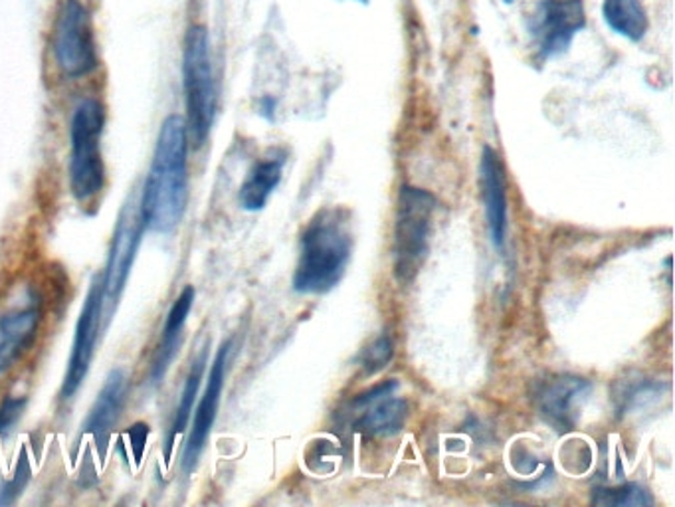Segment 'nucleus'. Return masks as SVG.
Segmentation results:
<instances>
[{"label":"nucleus","instance_id":"f257e3e1","mask_svg":"<svg viewBox=\"0 0 675 507\" xmlns=\"http://www.w3.org/2000/svg\"><path fill=\"white\" fill-rule=\"evenodd\" d=\"M189 205V131L180 115L161 123L159 137L145 179L140 214L151 232L169 234L177 229Z\"/></svg>","mask_w":675,"mask_h":507},{"label":"nucleus","instance_id":"f03ea898","mask_svg":"<svg viewBox=\"0 0 675 507\" xmlns=\"http://www.w3.org/2000/svg\"><path fill=\"white\" fill-rule=\"evenodd\" d=\"M351 252L353 234L345 210H321L301 234L294 289L299 294H328L343 278Z\"/></svg>","mask_w":675,"mask_h":507},{"label":"nucleus","instance_id":"7ed1b4c3","mask_svg":"<svg viewBox=\"0 0 675 507\" xmlns=\"http://www.w3.org/2000/svg\"><path fill=\"white\" fill-rule=\"evenodd\" d=\"M182 84L187 101V131L195 147L209 140L217 115V80L212 68L209 31L192 24L182 46Z\"/></svg>","mask_w":675,"mask_h":507},{"label":"nucleus","instance_id":"20e7f679","mask_svg":"<svg viewBox=\"0 0 675 507\" xmlns=\"http://www.w3.org/2000/svg\"><path fill=\"white\" fill-rule=\"evenodd\" d=\"M106 110L100 100H81L70 123V187L80 202L96 199L106 185V167L101 159V133Z\"/></svg>","mask_w":675,"mask_h":507},{"label":"nucleus","instance_id":"39448f33","mask_svg":"<svg viewBox=\"0 0 675 507\" xmlns=\"http://www.w3.org/2000/svg\"><path fill=\"white\" fill-rule=\"evenodd\" d=\"M436 205V199L428 190L410 185H405L398 195L395 274L405 286L417 278L427 262Z\"/></svg>","mask_w":675,"mask_h":507},{"label":"nucleus","instance_id":"423d86ee","mask_svg":"<svg viewBox=\"0 0 675 507\" xmlns=\"http://www.w3.org/2000/svg\"><path fill=\"white\" fill-rule=\"evenodd\" d=\"M52 51L58 68L74 80L88 76L100 66L90 12L81 0L62 2L52 36Z\"/></svg>","mask_w":675,"mask_h":507},{"label":"nucleus","instance_id":"0eeeda50","mask_svg":"<svg viewBox=\"0 0 675 507\" xmlns=\"http://www.w3.org/2000/svg\"><path fill=\"white\" fill-rule=\"evenodd\" d=\"M143 220H141L140 205L131 200L128 207L121 210L118 227L111 240L110 258L108 266L101 276L103 284V308H108V316L113 311V306L121 298L128 278H130L131 266L137 256L141 239H143Z\"/></svg>","mask_w":675,"mask_h":507},{"label":"nucleus","instance_id":"6e6552de","mask_svg":"<svg viewBox=\"0 0 675 507\" xmlns=\"http://www.w3.org/2000/svg\"><path fill=\"white\" fill-rule=\"evenodd\" d=\"M101 311H103V284H101V276H96L91 282L88 298L84 301L80 319L76 323V335L71 343L68 368H66L60 388L62 400H70L88 377L93 353H96L98 333H100Z\"/></svg>","mask_w":675,"mask_h":507},{"label":"nucleus","instance_id":"1a4fd4ad","mask_svg":"<svg viewBox=\"0 0 675 507\" xmlns=\"http://www.w3.org/2000/svg\"><path fill=\"white\" fill-rule=\"evenodd\" d=\"M531 16L529 31L541 58L563 54L586 22L583 0H541Z\"/></svg>","mask_w":675,"mask_h":507},{"label":"nucleus","instance_id":"9d476101","mask_svg":"<svg viewBox=\"0 0 675 507\" xmlns=\"http://www.w3.org/2000/svg\"><path fill=\"white\" fill-rule=\"evenodd\" d=\"M397 381H388L351 403L355 415L353 427L367 437H392L407 425L408 407L402 398L395 397Z\"/></svg>","mask_w":675,"mask_h":507},{"label":"nucleus","instance_id":"9b49d317","mask_svg":"<svg viewBox=\"0 0 675 507\" xmlns=\"http://www.w3.org/2000/svg\"><path fill=\"white\" fill-rule=\"evenodd\" d=\"M230 348L232 341H224L220 345L219 353L214 357V363L210 367L209 383L204 388V395L200 398L199 407L192 418V430H190L185 454H182V470L190 474L199 464L200 454L209 442L210 430L214 427L217 412H219L220 397L224 388V377H226V363H229Z\"/></svg>","mask_w":675,"mask_h":507},{"label":"nucleus","instance_id":"f8f14e48","mask_svg":"<svg viewBox=\"0 0 675 507\" xmlns=\"http://www.w3.org/2000/svg\"><path fill=\"white\" fill-rule=\"evenodd\" d=\"M479 180H482V195H484V205H486L487 227H489L491 242L497 250H501L507 232L506 167L496 150H491L489 145L482 150Z\"/></svg>","mask_w":675,"mask_h":507},{"label":"nucleus","instance_id":"ddd939ff","mask_svg":"<svg viewBox=\"0 0 675 507\" xmlns=\"http://www.w3.org/2000/svg\"><path fill=\"white\" fill-rule=\"evenodd\" d=\"M41 319V299H32L26 308L12 309L0 318V375L31 349Z\"/></svg>","mask_w":675,"mask_h":507},{"label":"nucleus","instance_id":"4468645a","mask_svg":"<svg viewBox=\"0 0 675 507\" xmlns=\"http://www.w3.org/2000/svg\"><path fill=\"white\" fill-rule=\"evenodd\" d=\"M125 397H128V377L121 368H113L106 378L100 395L96 398L90 415L81 427L84 434H91L100 444H106L111 430L120 420Z\"/></svg>","mask_w":675,"mask_h":507},{"label":"nucleus","instance_id":"2eb2a0df","mask_svg":"<svg viewBox=\"0 0 675 507\" xmlns=\"http://www.w3.org/2000/svg\"><path fill=\"white\" fill-rule=\"evenodd\" d=\"M590 385L585 378L561 377L553 378L541 388L536 403L539 410L545 417L551 427H555L558 432H568L575 427V403L576 398L583 397Z\"/></svg>","mask_w":675,"mask_h":507},{"label":"nucleus","instance_id":"dca6fc26","mask_svg":"<svg viewBox=\"0 0 675 507\" xmlns=\"http://www.w3.org/2000/svg\"><path fill=\"white\" fill-rule=\"evenodd\" d=\"M195 296H197L195 288L187 286V288L180 291L179 298L175 299V304L170 306L167 319H165V326H163V338H161L159 349H157V355H155L153 367H151V383H155V385H159L161 381H163L167 368L173 363V357L179 351L177 345H179L180 331H182L185 323H187L190 309H192V304H195Z\"/></svg>","mask_w":675,"mask_h":507},{"label":"nucleus","instance_id":"f3484780","mask_svg":"<svg viewBox=\"0 0 675 507\" xmlns=\"http://www.w3.org/2000/svg\"><path fill=\"white\" fill-rule=\"evenodd\" d=\"M284 165H286V157L279 153L258 161L240 187V207L250 212H258L264 209L268 205L272 192L276 190L281 180Z\"/></svg>","mask_w":675,"mask_h":507},{"label":"nucleus","instance_id":"a211bd4d","mask_svg":"<svg viewBox=\"0 0 675 507\" xmlns=\"http://www.w3.org/2000/svg\"><path fill=\"white\" fill-rule=\"evenodd\" d=\"M207 355H209V349L204 348L200 351L199 357L192 361L189 377H187L182 395H180L179 407L175 410V418H173V425L169 428L167 444H165V460L167 462H170V458H173V448H175L177 438L185 432V428L189 427L192 405H195L197 395H199L200 381L204 377V368H207Z\"/></svg>","mask_w":675,"mask_h":507},{"label":"nucleus","instance_id":"6ab92c4d","mask_svg":"<svg viewBox=\"0 0 675 507\" xmlns=\"http://www.w3.org/2000/svg\"><path fill=\"white\" fill-rule=\"evenodd\" d=\"M602 14L608 29L628 41H642L648 32V16L640 0H606Z\"/></svg>","mask_w":675,"mask_h":507},{"label":"nucleus","instance_id":"aec40b11","mask_svg":"<svg viewBox=\"0 0 675 507\" xmlns=\"http://www.w3.org/2000/svg\"><path fill=\"white\" fill-rule=\"evenodd\" d=\"M593 504L606 507H644L652 506L654 499L645 487L638 486V484H624V486L612 487V489L596 487L593 492Z\"/></svg>","mask_w":675,"mask_h":507},{"label":"nucleus","instance_id":"412c9836","mask_svg":"<svg viewBox=\"0 0 675 507\" xmlns=\"http://www.w3.org/2000/svg\"><path fill=\"white\" fill-rule=\"evenodd\" d=\"M392 341L387 335H380L361 353V367L365 368V375H377L378 371L387 367L392 359Z\"/></svg>","mask_w":675,"mask_h":507},{"label":"nucleus","instance_id":"4be33fe9","mask_svg":"<svg viewBox=\"0 0 675 507\" xmlns=\"http://www.w3.org/2000/svg\"><path fill=\"white\" fill-rule=\"evenodd\" d=\"M29 480H31V466L22 458L21 464L16 466L14 476L11 480H7V482H2V486H0V506H11V504H14L16 497L21 496L22 489L29 484Z\"/></svg>","mask_w":675,"mask_h":507},{"label":"nucleus","instance_id":"5701e85b","mask_svg":"<svg viewBox=\"0 0 675 507\" xmlns=\"http://www.w3.org/2000/svg\"><path fill=\"white\" fill-rule=\"evenodd\" d=\"M26 403L29 400L24 397H7L0 403V437L7 438L11 434L12 428L16 427V422L22 418Z\"/></svg>","mask_w":675,"mask_h":507},{"label":"nucleus","instance_id":"b1692460","mask_svg":"<svg viewBox=\"0 0 675 507\" xmlns=\"http://www.w3.org/2000/svg\"><path fill=\"white\" fill-rule=\"evenodd\" d=\"M507 4H509V2H513V0H506Z\"/></svg>","mask_w":675,"mask_h":507},{"label":"nucleus","instance_id":"393cba45","mask_svg":"<svg viewBox=\"0 0 675 507\" xmlns=\"http://www.w3.org/2000/svg\"><path fill=\"white\" fill-rule=\"evenodd\" d=\"M363 2H367V0H363Z\"/></svg>","mask_w":675,"mask_h":507}]
</instances>
